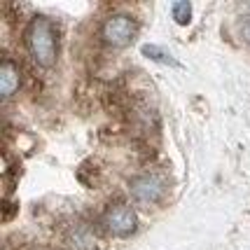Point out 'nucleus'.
<instances>
[{
	"label": "nucleus",
	"mask_w": 250,
	"mask_h": 250,
	"mask_svg": "<svg viewBox=\"0 0 250 250\" xmlns=\"http://www.w3.org/2000/svg\"><path fill=\"white\" fill-rule=\"evenodd\" d=\"M26 44L31 52L33 61L42 68H52L59 56V35L54 23L44 17H35L26 31Z\"/></svg>",
	"instance_id": "1"
},
{
	"label": "nucleus",
	"mask_w": 250,
	"mask_h": 250,
	"mask_svg": "<svg viewBox=\"0 0 250 250\" xmlns=\"http://www.w3.org/2000/svg\"><path fill=\"white\" fill-rule=\"evenodd\" d=\"M133 35H136V23L133 19L129 17H110L108 21L103 23V40L112 47H124V44H129L133 40Z\"/></svg>",
	"instance_id": "2"
},
{
	"label": "nucleus",
	"mask_w": 250,
	"mask_h": 250,
	"mask_svg": "<svg viewBox=\"0 0 250 250\" xmlns=\"http://www.w3.org/2000/svg\"><path fill=\"white\" fill-rule=\"evenodd\" d=\"M164 180L159 175H141V178H136L133 183H131V194L133 199L143 204V206H152L157 204L159 199L164 196Z\"/></svg>",
	"instance_id": "3"
},
{
	"label": "nucleus",
	"mask_w": 250,
	"mask_h": 250,
	"mask_svg": "<svg viewBox=\"0 0 250 250\" xmlns=\"http://www.w3.org/2000/svg\"><path fill=\"white\" fill-rule=\"evenodd\" d=\"M105 225L115 236H129L131 231L136 229V213L124 204H117L108 210L105 215Z\"/></svg>",
	"instance_id": "4"
},
{
	"label": "nucleus",
	"mask_w": 250,
	"mask_h": 250,
	"mask_svg": "<svg viewBox=\"0 0 250 250\" xmlns=\"http://www.w3.org/2000/svg\"><path fill=\"white\" fill-rule=\"evenodd\" d=\"M19 82H21L19 68L12 63L10 59H5L0 63V94H2V98H10L19 89Z\"/></svg>",
	"instance_id": "5"
},
{
	"label": "nucleus",
	"mask_w": 250,
	"mask_h": 250,
	"mask_svg": "<svg viewBox=\"0 0 250 250\" xmlns=\"http://www.w3.org/2000/svg\"><path fill=\"white\" fill-rule=\"evenodd\" d=\"M189 17H192V5L189 2H175L173 5V19L180 26H185L189 21Z\"/></svg>",
	"instance_id": "6"
},
{
	"label": "nucleus",
	"mask_w": 250,
	"mask_h": 250,
	"mask_svg": "<svg viewBox=\"0 0 250 250\" xmlns=\"http://www.w3.org/2000/svg\"><path fill=\"white\" fill-rule=\"evenodd\" d=\"M143 54L150 56V59H154V61H168L166 54H164L159 47H154V44H145V47H143Z\"/></svg>",
	"instance_id": "7"
},
{
	"label": "nucleus",
	"mask_w": 250,
	"mask_h": 250,
	"mask_svg": "<svg viewBox=\"0 0 250 250\" xmlns=\"http://www.w3.org/2000/svg\"><path fill=\"white\" fill-rule=\"evenodd\" d=\"M241 35H243L246 42H250V17H243V21H241Z\"/></svg>",
	"instance_id": "8"
}]
</instances>
